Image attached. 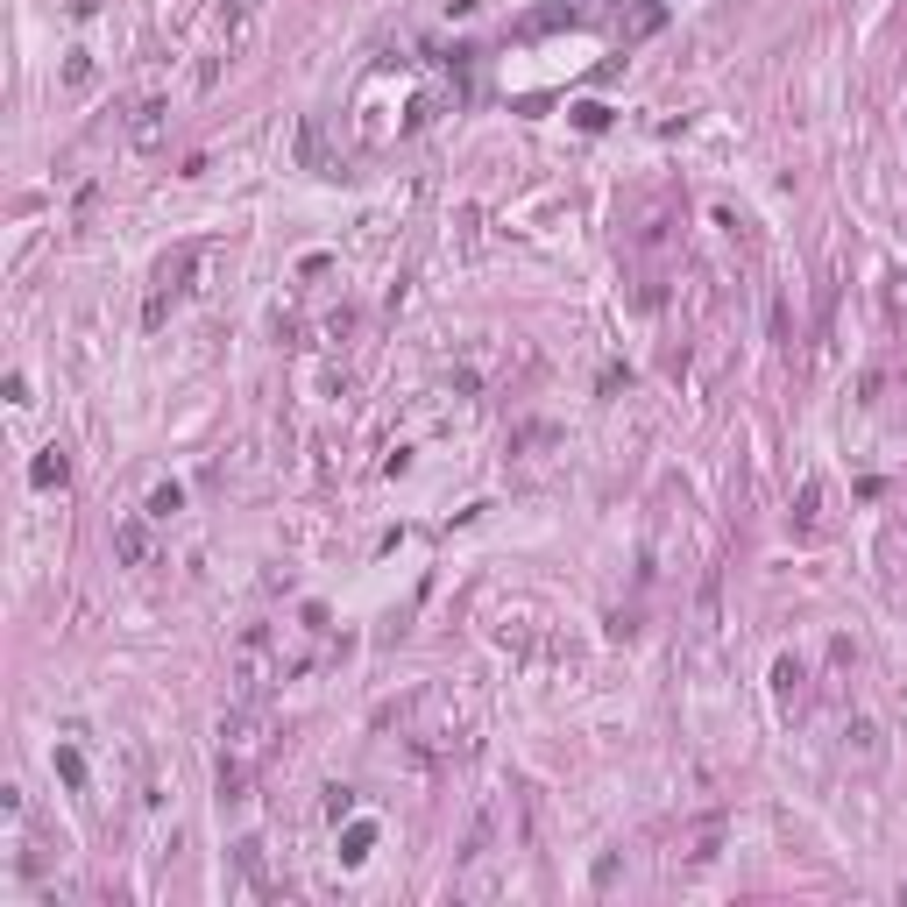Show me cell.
Wrapping results in <instances>:
<instances>
[{
  "instance_id": "5b68a950",
  "label": "cell",
  "mask_w": 907,
  "mask_h": 907,
  "mask_svg": "<svg viewBox=\"0 0 907 907\" xmlns=\"http://www.w3.org/2000/svg\"><path fill=\"white\" fill-rule=\"evenodd\" d=\"M178 504H185V489H178V482H163V489H156V497H149V518H171Z\"/></svg>"
},
{
  "instance_id": "6da1fadb",
  "label": "cell",
  "mask_w": 907,
  "mask_h": 907,
  "mask_svg": "<svg viewBox=\"0 0 907 907\" xmlns=\"http://www.w3.org/2000/svg\"><path fill=\"white\" fill-rule=\"evenodd\" d=\"M263 759H270V723H263V709H234V716L220 723V801H241V794H249V780L263 773Z\"/></svg>"
},
{
  "instance_id": "8992f818",
  "label": "cell",
  "mask_w": 907,
  "mask_h": 907,
  "mask_svg": "<svg viewBox=\"0 0 907 907\" xmlns=\"http://www.w3.org/2000/svg\"><path fill=\"white\" fill-rule=\"evenodd\" d=\"M369 844H376V830H369V822H355L348 844H341V858H369Z\"/></svg>"
},
{
  "instance_id": "7a4b0ae2",
  "label": "cell",
  "mask_w": 907,
  "mask_h": 907,
  "mask_svg": "<svg viewBox=\"0 0 907 907\" xmlns=\"http://www.w3.org/2000/svg\"><path fill=\"white\" fill-rule=\"evenodd\" d=\"M114 553H121L128 567H149V525H142V518H121V525H114Z\"/></svg>"
},
{
  "instance_id": "277c9868",
  "label": "cell",
  "mask_w": 907,
  "mask_h": 907,
  "mask_svg": "<svg viewBox=\"0 0 907 907\" xmlns=\"http://www.w3.org/2000/svg\"><path fill=\"white\" fill-rule=\"evenodd\" d=\"M57 773H64V787H86V759H78L71 745H57Z\"/></svg>"
},
{
  "instance_id": "3957f363",
  "label": "cell",
  "mask_w": 907,
  "mask_h": 907,
  "mask_svg": "<svg viewBox=\"0 0 907 907\" xmlns=\"http://www.w3.org/2000/svg\"><path fill=\"white\" fill-rule=\"evenodd\" d=\"M64 475H71V461H64V454H57V447H43V454H36V461H29V482H36V489H57V482H64Z\"/></svg>"
}]
</instances>
